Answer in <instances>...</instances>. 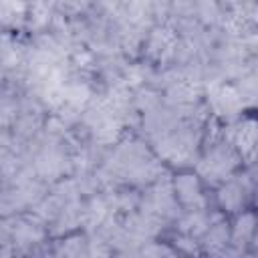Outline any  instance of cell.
Instances as JSON below:
<instances>
[{
	"instance_id": "6da1fadb",
	"label": "cell",
	"mask_w": 258,
	"mask_h": 258,
	"mask_svg": "<svg viewBox=\"0 0 258 258\" xmlns=\"http://www.w3.org/2000/svg\"><path fill=\"white\" fill-rule=\"evenodd\" d=\"M196 143L198 141L194 139V133L189 129H173L159 133L155 149L165 161L173 165H185L191 163L196 155V147H198Z\"/></svg>"
},
{
	"instance_id": "7a4b0ae2",
	"label": "cell",
	"mask_w": 258,
	"mask_h": 258,
	"mask_svg": "<svg viewBox=\"0 0 258 258\" xmlns=\"http://www.w3.org/2000/svg\"><path fill=\"white\" fill-rule=\"evenodd\" d=\"M238 165L236 153L226 145V143H216L208 155L198 163V171L202 177H206L210 183H216L220 179L230 177L234 167Z\"/></svg>"
},
{
	"instance_id": "3957f363",
	"label": "cell",
	"mask_w": 258,
	"mask_h": 258,
	"mask_svg": "<svg viewBox=\"0 0 258 258\" xmlns=\"http://www.w3.org/2000/svg\"><path fill=\"white\" fill-rule=\"evenodd\" d=\"M210 105H212V109L218 117L232 119L244 107V99H242V95L236 87L214 83L210 87Z\"/></svg>"
},
{
	"instance_id": "277c9868",
	"label": "cell",
	"mask_w": 258,
	"mask_h": 258,
	"mask_svg": "<svg viewBox=\"0 0 258 258\" xmlns=\"http://www.w3.org/2000/svg\"><path fill=\"white\" fill-rule=\"evenodd\" d=\"M147 54L157 60H165L177 48V38L169 26H155L147 38Z\"/></svg>"
},
{
	"instance_id": "5b68a950",
	"label": "cell",
	"mask_w": 258,
	"mask_h": 258,
	"mask_svg": "<svg viewBox=\"0 0 258 258\" xmlns=\"http://www.w3.org/2000/svg\"><path fill=\"white\" fill-rule=\"evenodd\" d=\"M250 189L248 179H232L226 185L220 187L218 191V204L222 206L224 212H240L244 206V198L246 191Z\"/></svg>"
},
{
	"instance_id": "8992f818",
	"label": "cell",
	"mask_w": 258,
	"mask_h": 258,
	"mask_svg": "<svg viewBox=\"0 0 258 258\" xmlns=\"http://www.w3.org/2000/svg\"><path fill=\"white\" fill-rule=\"evenodd\" d=\"M173 194L183 206H196L198 210H202V206H204L200 181L196 175H189V173L177 175L173 181Z\"/></svg>"
},
{
	"instance_id": "52a82bcc",
	"label": "cell",
	"mask_w": 258,
	"mask_h": 258,
	"mask_svg": "<svg viewBox=\"0 0 258 258\" xmlns=\"http://www.w3.org/2000/svg\"><path fill=\"white\" fill-rule=\"evenodd\" d=\"M232 141L244 157H250L258 149V121L244 119L242 123H238L232 133Z\"/></svg>"
},
{
	"instance_id": "ba28073f",
	"label": "cell",
	"mask_w": 258,
	"mask_h": 258,
	"mask_svg": "<svg viewBox=\"0 0 258 258\" xmlns=\"http://www.w3.org/2000/svg\"><path fill=\"white\" fill-rule=\"evenodd\" d=\"M254 232H256V216H254L252 212L240 214V216L236 218L234 226H232V236H230L232 246L242 252L244 246H246V244L250 242V238L254 236Z\"/></svg>"
},
{
	"instance_id": "9c48e42d",
	"label": "cell",
	"mask_w": 258,
	"mask_h": 258,
	"mask_svg": "<svg viewBox=\"0 0 258 258\" xmlns=\"http://www.w3.org/2000/svg\"><path fill=\"white\" fill-rule=\"evenodd\" d=\"M167 99L177 105H189L198 99V85L191 79H179L173 81L167 89Z\"/></svg>"
},
{
	"instance_id": "30bf717a",
	"label": "cell",
	"mask_w": 258,
	"mask_h": 258,
	"mask_svg": "<svg viewBox=\"0 0 258 258\" xmlns=\"http://www.w3.org/2000/svg\"><path fill=\"white\" fill-rule=\"evenodd\" d=\"M230 236L232 234H230L228 224L224 220H220V222L212 224L208 228V232L202 236V246L206 252H216L220 248H226V242L230 240Z\"/></svg>"
},
{
	"instance_id": "8fae6325",
	"label": "cell",
	"mask_w": 258,
	"mask_h": 258,
	"mask_svg": "<svg viewBox=\"0 0 258 258\" xmlns=\"http://www.w3.org/2000/svg\"><path fill=\"white\" fill-rule=\"evenodd\" d=\"M54 254H56V258H89L91 246L81 236H73V238L60 240L54 246Z\"/></svg>"
},
{
	"instance_id": "7c38bea8",
	"label": "cell",
	"mask_w": 258,
	"mask_h": 258,
	"mask_svg": "<svg viewBox=\"0 0 258 258\" xmlns=\"http://www.w3.org/2000/svg\"><path fill=\"white\" fill-rule=\"evenodd\" d=\"M62 99L73 107H83L91 99V91L85 83H69L62 85Z\"/></svg>"
},
{
	"instance_id": "4fadbf2b",
	"label": "cell",
	"mask_w": 258,
	"mask_h": 258,
	"mask_svg": "<svg viewBox=\"0 0 258 258\" xmlns=\"http://www.w3.org/2000/svg\"><path fill=\"white\" fill-rule=\"evenodd\" d=\"M175 248L183 250L185 254H196L198 244H196L194 236H189V234H181V236H177V238H175Z\"/></svg>"
},
{
	"instance_id": "5bb4252c",
	"label": "cell",
	"mask_w": 258,
	"mask_h": 258,
	"mask_svg": "<svg viewBox=\"0 0 258 258\" xmlns=\"http://www.w3.org/2000/svg\"><path fill=\"white\" fill-rule=\"evenodd\" d=\"M240 256V250H236L234 246L232 248H220L216 252H208V258H238Z\"/></svg>"
},
{
	"instance_id": "9a60e30c",
	"label": "cell",
	"mask_w": 258,
	"mask_h": 258,
	"mask_svg": "<svg viewBox=\"0 0 258 258\" xmlns=\"http://www.w3.org/2000/svg\"><path fill=\"white\" fill-rule=\"evenodd\" d=\"M254 246H256V248H258V234H256V236H254Z\"/></svg>"
}]
</instances>
